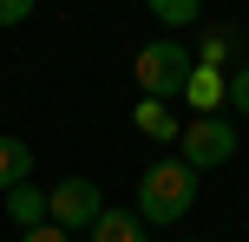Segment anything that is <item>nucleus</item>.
<instances>
[{"instance_id": "nucleus-1", "label": "nucleus", "mask_w": 249, "mask_h": 242, "mask_svg": "<svg viewBox=\"0 0 249 242\" xmlns=\"http://www.w3.org/2000/svg\"><path fill=\"white\" fill-rule=\"evenodd\" d=\"M190 210H197V170L184 157H164V164H151L138 177V216L151 229H177Z\"/></svg>"}, {"instance_id": "nucleus-2", "label": "nucleus", "mask_w": 249, "mask_h": 242, "mask_svg": "<svg viewBox=\"0 0 249 242\" xmlns=\"http://www.w3.org/2000/svg\"><path fill=\"white\" fill-rule=\"evenodd\" d=\"M131 72H138V98H184V85H190V72H197V59H190V46L184 39H144L138 46V59H131Z\"/></svg>"}, {"instance_id": "nucleus-3", "label": "nucleus", "mask_w": 249, "mask_h": 242, "mask_svg": "<svg viewBox=\"0 0 249 242\" xmlns=\"http://www.w3.org/2000/svg\"><path fill=\"white\" fill-rule=\"evenodd\" d=\"M177 157L190 170H216L236 157V118L230 112H210V118H184V138H177Z\"/></svg>"}, {"instance_id": "nucleus-4", "label": "nucleus", "mask_w": 249, "mask_h": 242, "mask_svg": "<svg viewBox=\"0 0 249 242\" xmlns=\"http://www.w3.org/2000/svg\"><path fill=\"white\" fill-rule=\"evenodd\" d=\"M99 216H105V196H99L92 177H66V183L46 190V223H59L66 236H72V229H92Z\"/></svg>"}, {"instance_id": "nucleus-5", "label": "nucleus", "mask_w": 249, "mask_h": 242, "mask_svg": "<svg viewBox=\"0 0 249 242\" xmlns=\"http://www.w3.org/2000/svg\"><path fill=\"white\" fill-rule=\"evenodd\" d=\"M223 79H230V72H216V65H197V72H190V85H184L190 118H210V112H223Z\"/></svg>"}, {"instance_id": "nucleus-6", "label": "nucleus", "mask_w": 249, "mask_h": 242, "mask_svg": "<svg viewBox=\"0 0 249 242\" xmlns=\"http://www.w3.org/2000/svg\"><path fill=\"white\" fill-rule=\"evenodd\" d=\"M131 125L144 131V138H158V144H177V138H184V118H177V112H171L164 98H138Z\"/></svg>"}, {"instance_id": "nucleus-7", "label": "nucleus", "mask_w": 249, "mask_h": 242, "mask_svg": "<svg viewBox=\"0 0 249 242\" xmlns=\"http://www.w3.org/2000/svg\"><path fill=\"white\" fill-rule=\"evenodd\" d=\"M7 223L13 229H39V223H46V190H39L33 177L7 190Z\"/></svg>"}, {"instance_id": "nucleus-8", "label": "nucleus", "mask_w": 249, "mask_h": 242, "mask_svg": "<svg viewBox=\"0 0 249 242\" xmlns=\"http://www.w3.org/2000/svg\"><path fill=\"white\" fill-rule=\"evenodd\" d=\"M151 229H144V216L138 210H105L99 223H92V242H144Z\"/></svg>"}, {"instance_id": "nucleus-9", "label": "nucleus", "mask_w": 249, "mask_h": 242, "mask_svg": "<svg viewBox=\"0 0 249 242\" xmlns=\"http://www.w3.org/2000/svg\"><path fill=\"white\" fill-rule=\"evenodd\" d=\"M33 177V144L26 138H0V196L13 190V183Z\"/></svg>"}, {"instance_id": "nucleus-10", "label": "nucleus", "mask_w": 249, "mask_h": 242, "mask_svg": "<svg viewBox=\"0 0 249 242\" xmlns=\"http://www.w3.org/2000/svg\"><path fill=\"white\" fill-rule=\"evenodd\" d=\"M144 7H151V20H158V26H171V33H177V26H197V20H203V0H144Z\"/></svg>"}, {"instance_id": "nucleus-11", "label": "nucleus", "mask_w": 249, "mask_h": 242, "mask_svg": "<svg viewBox=\"0 0 249 242\" xmlns=\"http://www.w3.org/2000/svg\"><path fill=\"white\" fill-rule=\"evenodd\" d=\"M230 52H236V33H230V26H216V33H203L197 65H216V72H230Z\"/></svg>"}, {"instance_id": "nucleus-12", "label": "nucleus", "mask_w": 249, "mask_h": 242, "mask_svg": "<svg viewBox=\"0 0 249 242\" xmlns=\"http://www.w3.org/2000/svg\"><path fill=\"white\" fill-rule=\"evenodd\" d=\"M223 112H230V118H249V59L230 65V79H223Z\"/></svg>"}, {"instance_id": "nucleus-13", "label": "nucleus", "mask_w": 249, "mask_h": 242, "mask_svg": "<svg viewBox=\"0 0 249 242\" xmlns=\"http://www.w3.org/2000/svg\"><path fill=\"white\" fill-rule=\"evenodd\" d=\"M33 7H39V0H0V26H20V20H33Z\"/></svg>"}, {"instance_id": "nucleus-14", "label": "nucleus", "mask_w": 249, "mask_h": 242, "mask_svg": "<svg viewBox=\"0 0 249 242\" xmlns=\"http://www.w3.org/2000/svg\"><path fill=\"white\" fill-rule=\"evenodd\" d=\"M20 242H72V236H66L59 223H39V229H20Z\"/></svg>"}]
</instances>
